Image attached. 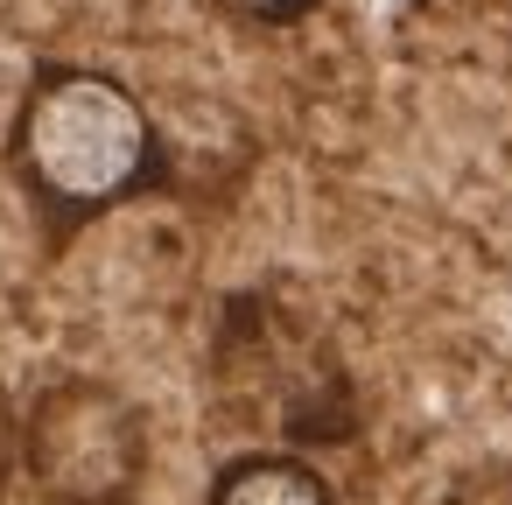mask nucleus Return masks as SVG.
I'll use <instances>...</instances> for the list:
<instances>
[{
    "mask_svg": "<svg viewBox=\"0 0 512 505\" xmlns=\"http://www.w3.org/2000/svg\"><path fill=\"white\" fill-rule=\"evenodd\" d=\"M15 169L57 218H92L155 176V120L113 71L57 64L22 92Z\"/></svg>",
    "mask_w": 512,
    "mask_h": 505,
    "instance_id": "nucleus-1",
    "label": "nucleus"
},
{
    "mask_svg": "<svg viewBox=\"0 0 512 505\" xmlns=\"http://www.w3.org/2000/svg\"><path fill=\"white\" fill-rule=\"evenodd\" d=\"M22 470L50 505H134L148 477V421L106 379H57L22 414Z\"/></svg>",
    "mask_w": 512,
    "mask_h": 505,
    "instance_id": "nucleus-2",
    "label": "nucleus"
},
{
    "mask_svg": "<svg viewBox=\"0 0 512 505\" xmlns=\"http://www.w3.org/2000/svg\"><path fill=\"white\" fill-rule=\"evenodd\" d=\"M211 505H337L302 456H239L218 470Z\"/></svg>",
    "mask_w": 512,
    "mask_h": 505,
    "instance_id": "nucleus-3",
    "label": "nucleus"
},
{
    "mask_svg": "<svg viewBox=\"0 0 512 505\" xmlns=\"http://www.w3.org/2000/svg\"><path fill=\"white\" fill-rule=\"evenodd\" d=\"M218 15H239V22H267V29H281V22H302V15H316L323 0H211Z\"/></svg>",
    "mask_w": 512,
    "mask_h": 505,
    "instance_id": "nucleus-4",
    "label": "nucleus"
},
{
    "mask_svg": "<svg viewBox=\"0 0 512 505\" xmlns=\"http://www.w3.org/2000/svg\"><path fill=\"white\" fill-rule=\"evenodd\" d=\"M8 456H22V428L8 421V407H0V470H8Z\"/></svg>",
    "mask_w": 512,
    "mask_h": 505,
    "instance_id": "nucleus-5",
    "label": "nucleus"
}]
</instances>
